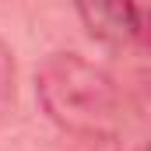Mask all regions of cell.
Wrapping results in <instances>:
<instances>
[{
  "label": "cell",
  "instance_id": "cell-3",
  "mask_svg": "<svg viewBox=\"0 0 151 151\" xmlns=\"http://www.w3.org/2000/svg\"><path fill=\"white\" fill-rule=\"evenodd\" d=\"M14 99H18V67H14L11 46L0 39V127L14 113Z\"/></svg>",
  "mask_w": 151,
  "mask_h": 151
},
{
  "label": "cell",
  "instance_id": "cell-4",
  "mask_svg": "<svg viewBox=\"0 0 151 151\" xmlns=\"http://www.w3.org/2000/svg\"><path fill=\"white\" fill-rule=\"evenodd\" d=\"M74 151H119L113 141V134H88V137H77Z\"/></svg>",
  "mask_w": 151,
  "mask_h": 151
},
{
  "label": "cell",
  "instance_id": "cell-5",
  "mask_svg": "<svg viewBox=\"0 0 151 151\" xmlns=\"http://www.w3.org/2000/svg\"><path fill=\"white\" fill-rule=\"evenodd\" d=\"M137 151H144V148H137Z\"/></svg>",
  "mask_w": 151,
  "mask_h": 151
},
{
  "label": "cell",
  "instance_id": "cell-1",
  "mask_svg": "<svg viewBox=\"0 0 151 151\" xmlns=\"http://www.w3.org/2000/svg\"><path fill=\"white\" fill-rule=\"evenodd\" d=\"M35 99L46 119L70 137L109 134L119 113L113 74L81 53H53L35 70Z\"/></svg>",
  "mask_w": 151,
  "mask_h": 151
},
{
  "label": "cell",
  "instance_id": "cell-2",
  "mask_svg": "<svg viewBox=\"0 0 151 151\" xmlns=\"http://www.w3.org/2000/svg\"><path fill=\"white\" fill-rule=\"evenodd\" d=\"M74 11L84 21L88 35L106 42V46L144 42V35H148L134 18L130 0H74Z\"/></svg>",
  "mask_w": 151,
  "mask_h": 151
}]
</instances>
